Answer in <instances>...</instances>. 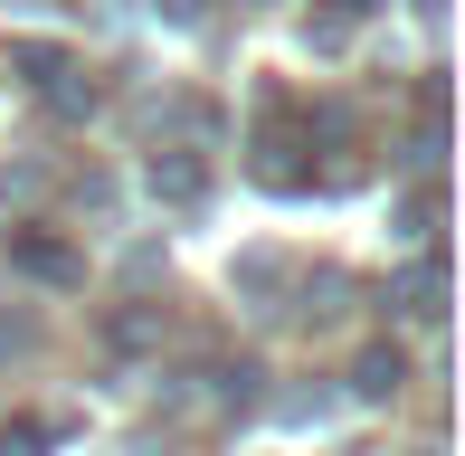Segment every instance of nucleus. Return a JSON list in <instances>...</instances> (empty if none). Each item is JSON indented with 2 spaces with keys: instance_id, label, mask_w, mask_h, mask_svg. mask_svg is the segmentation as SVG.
<instances>
[{
  "instance_id": "nucleus-1",
  "label": "nucleus",
  "mask_w": 465,
  "mask_h": 456,
  "mask_svg": "<svg viewBox=\"0 0 465 456\" xmlns=\"http://www.w3.org/2000/svg\"><path fill=\"white\" fill-rule=\"evenodd\" d=\"M399 381H409V362H399V352H361V371H351V390H361V400H399Z\"/></svg>"
},
{
  "instance_id": "nucleus-2",
  "label": "nucleus",
  "mask_w": 465,
  "mask_h": 456,
  "mask_svg": "<svg viewBox=\"0 0 465 456\" xmlns=\"http://www.w3.org/2000/svg\"><path fill=\"white\" fill-rule=\"evenodd\" d=\"M10 257L29 266V276H57V285L76 276V257H67V247H57V238H10Z\"/></svg>"
},
{
  "instance_id": "nucleus-3",
  "label": "nucleus",
  "mask_w": 465,
  "mask_h": 456,
  "mask_svg": "<svg viewBox=\"0 0 465 456\" xmlns=\"http://www.w3.org/2000/svg\"><path fill=\"white\" fill-rule=\"evenodd\" d=\"M153 191H172V200H190V191H200V162H181V153H172V162H153Z\"/></svg>"
},
{
  "instance_id": "nucleus-4",
  "label": "nucleus",
  "mask_w": 465,
  "mask_h": 456,
  "mask_svg": "<svg viewBox=\"0 0 465 456\" xmlns=\"http://www.w3.org/2000/svg\"><path fill=\"white\" fill-rule=\"evenodd\" d=\"M48 447V428H0V456H38Z\"/></svg>"
}]
</instances>
